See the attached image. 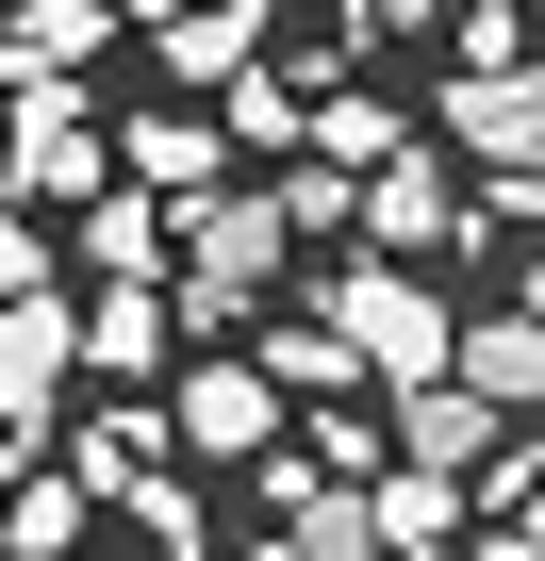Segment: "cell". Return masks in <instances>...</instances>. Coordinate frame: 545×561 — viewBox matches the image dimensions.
Listing matches in <instances>:
<instances>
[{
  "instance_id": "9c48e42d",
  "label": "cell",
  "mask_w": 545,
  "mask_h": 561,
  "mask_svg": "<svg viewBox=\"0 0 545 561\" xmlns=\"http://www.w3.org/2000/svg\"><path fill=\"white\" fill-rule=\"evenodd\" d=\"M397 446H413V479H479V462L512 446V413H496V397H463V380H430V397L397 413Z\"/></svg>"
},
{
  "instance_id": "52a82bcc",
  "label": "cell",
  "mask_w": 545,
  "mask_h": 561,
  "mask_svg": "<svg viewBox=\"0 0 545 561\" xmlns=\"http://www.w3.org/2000/svg\"><path fill=\"white\" fill-rule=\"evenodd\" d=\"M348 215H364V248H381V264H430V248L463 231V198H446V165H413V149H381Z\"/></svg>"
},
{
  "instance_id": "ffe728a7",
  "label": "cell",
  "mask_w": 545,
  "mask_h": 561,
  "mask_svg": "<svg viewBox=\"0 0 545 561\" xmlns=\"http://www.w3.org/2000/svg\"><path fill=\"white\" fill-rule=\"evenodd\" d=\"M0 298H50V231H34L18 198H0Z\"/></svg>"
},
{
  "instance_id": "8fae6325",
  "label": "cell",
  "mask_w": 545,
  "mask_h": 561,
  "mask_svg": "<svg viewBox=\"0 0 545 561\" xmlns=\"http://www.w3.org/2000/svg\"><path fill=\"white\" fill-rule=\"evenodd\" d=\"M264 50V0H198V18H166V83H248Z\"/></svg>"
},
{
  "instance_id": "ac0fdd59",
  "label": "cell",
  "mask_w": 545,
  "mask_h": 561,
  "mask_svg": "<svg viewBox=\"0 0 545 561\" xmlns=\"http://www.w3.org/2000/svg\"><path fill=\"white\" fill-rule=\"evenodd\" d=\"M529 50H545V34H529V0H463V67H479V83L529 67Z\"/></svg>"
},
{
  "instance_id": "5b68a950",
  "label": "cell",
  "mask_w": 545,
  "mask_h": 561,
  "mask_svg": "<svg viewBox=\"0 0 545 561\" xmlns=\"http://www.w3.org/2000/svg\"><path fill=\"white\" fill-rule=\"evenodd\" d=\"M67 364H83L67 298H18V314H0V430H18V446H50V397H67Z\"/></svg>"
},
{
  "instance_id": "5bb4252c",
  "label": "cell",
  "mask_w": 545,
  "mask_h": 561,
  "mask_svg": "<svg viewBox=\"0 0 545 561\" xmlns=\"http://www.w3.org/2000/svg\"><path fill=\"white\" fill-rule=\"evenodd\" d=\"M264 380H282V397H331V380H364L348 364V331H315V314H264V347H248Z\"/></svg>"
},
{
  "instance_id": "3957f363",
  "label": "cell",
  "mask_w": 545,
  "mask_h": 561,
  "mask_svg": "<svg viewBox=\"0 0 545 561\" xmlns=\"http://www.w3.org/2000/svg\"><path fill=\"white\" fill-rule=\"evenodd\" d=\"M166 446H182V462H264V446H282V380H264L248 347L182 364V397H166Z\"/></svg>"
},
{
  "instance_id": "2e32d148",
  "label": "cell",
  "mask_w": 545,
  "mask_h": 561,
  "mask_svg": "<svg viewBox=\"0 0 545 561\" xmlns=\"http://www.w3.org/2000/svg\"><path fill=\"white\" fill-rule=\"evenodd\" d=\"M116 528H133L149 561H198V495H182V462H149V479L116 495Z\"/></svg>"
},
{
  "instance_id": "7a4b0ae2",
  "label": "cell",
  "mask_w": 545,
  "mask_h": 561,
  "mask_svg": "<svg viewBox=\"0 0 545 561\" xmlns=\"http://www.w3.org/2000/svg\"><path fill=\"white\" fill-rule=\"evenodd\" d=\"M331 331H348V364H364V380H397V397H430V380H446V347H463V314L430 298L413 264H348V280H331Z\"/></svg>"
},
{
  "instance_id": "44dd1931",
  "label": "cell",
  "mask_w": 545,
  "mask_h": 561,
  "mask_svg": "<svg viewBox=\"0 0 545 561\" xmlns=\"http://www.w3.org/2000/svg\"><path fill=\"white\" fill-rule=\"evenodd\" d=\"M479 495H496V512H512V545L545 561V479H529V462H479Z\"/></svg>"
},
{
  "instance_id": "9a60e30c",
  "label": "cell",
  "mask_w": 545,
  "mask_h": 561,
  "mask_svg": "<svg viewBox=\"0 0 545 561\" xmlns=\"http://www.w3.org/2000/svg\"><path fill=\"white\" fill-rule=\"evenodd\" d=\"M0 512H18V545H0V561H50V545H83V512H100V495H83L67 462H34V479L0 495Z\"/></svg>"
},
{
  "instance_id": "e0dca14e",
  "label": "cell",
  "mask_w": 545,
  "mask_h": 561,
  "mask_svg": "<svg viewBox=\"0 0 545 561\" xmlns=\"http://www.w3.org/2000/svg\"><path fill=\"white\" fill-rule=\"evenodd\" d=\"M83 264L149 280V264H166V215H149V198H83Z\"/></svg>"
},
{
  "instance_id": "4fadbf2b",
  "label": "cell",
  "mask_w": 545,
  "mask_h": 561,
  "mask_svg": "<svg viewBox=\"0 0 545 561\" xmlns=\"http://www.w3.org/2000/svg\"><path fill=\"white\" fill-rule=\"evenodd\" d=\"M149 462H182V446H166V413H149V397H133V413H83V462H67V479H83V495H100V512H116V495H133V479H149Z\"/></svg>"
},
{
  "instance_id": "484cf974",
  "label": "cell",
  "mask_w": 545,
  "mask_h": 561,
  "mask_svg": "<svg viewBox=\"0 0 545 561\" xmlns=\"http://www.w3.org/2000/svg\"><path fill=\"white\" fill-rule=\"evenodd\" d=\"M529 34H545V0H529Z\"/></svg>"
},
{
  "instance_id": "d6986e66",
  "label": "cell",
  "mask_w": 545,
  "mask_h": 561,
  "mask_svg": "<svg viewBox=\"0 0 545 561\" xmlns=\"http://www.w3.org/2000/svg\"><path fill=\"white\" fill-rule=\"evenodd\" d=\"M381 149H397V116H381V100H331V116H315V165H348V182H364Z\"/></svg>"
},
{
  "instance_id": "8992f818",
  "label": "cell",
  "mask_w": 545,
  "mask_h": 561,
  "mask_svg": "<svg viewBox=\"0 0 545 561\" xmlns=\"http://www.w3.org/2000/svg\"><path fill=\"white\" fill-rule=\"evenodd\" d=\"M67 331H83V364H100V380H166L182 298H166V280H100V298H67Z\"/></svg>"
},
{
  "instance_id": "603a6c76",
  "label": "cell",
  "mask_w": 545,
  "mask_h": 561,
  "mask_svg": "<svg viewBox=\"0 0 545 561\" xmlns=\"http://www.w3.org/2000/svg\"><path fill=\"white\" fill-rule=\"evenodd\" d=\"M248 561H298V528H282V545H248Z\"/></svg>"
},
{
  "instance_id": "7c38bea8",
  "label": "cell",
  "mask_w": 545,
  "mask_h": 561,
  "mask_svg": "<svg viewBox=\"0 0 545 561\" xmlns=\"http://www.w3.org/2000/svg\"><path fill=\"white\" fill-rule=\"evenodd\" d=\"M215 165H231L215 116H133V182H149V198H215Z\"/></svg>"
},
{
  "instance_id": "6da1fadb",
  "label": "cell",
  "mask_w": 545,
  "mask_h": 561,
  "mask_svg": "<svg viewBox=\"0 0 545 561\" xmlns=\"http://www.w3.org/2000/svg\"><path fill=\"white\" fill-rule=\"evenodd\" d=\"M298 264V215H282V182H215V198H182V331H231V314H264V280Z\"/></svg>"
},
{
  "instance_id": "30bf717a",
  "label": "cell",
  "mask_w": 545,
  "mask_h": 561,
  "mask_svg": "<svg viewBox=\"0 0 545 561\" xmlns=\"http://www.w3.org/2000/svg\"><path fill=\"white\" fill-rule=\"evenodd\" d=\"M100 34H116V18H100V0H34V18H18V34H0V83H18V100H34V83H67V67L100 50Z\"/></svg>"
},
{
  "instance_id": "cb8c5ba5",
  "label": "cell",
  "mask_w": 545,
  "mask_h": 561,
  "mask_svg": "<svg viewBox=\"0 0 545 561\" xmlns=\"http://www.w3.org/2000/svg\"><path fill=\"white\" fill-rule=\"evenodd\" d=\"M512 314H545V264H529V298H512Z\"/></svg>"
},
{
  "instance_id": "277c9868",
  "label": "cell",
  "mask_w": 545,
  "mask_h": 561,
  "mask_svg": "<svg viewBox=\"0 0 545 561\" xmlns=\"http://www.w3.org/2000/svg\"><path fill=\"white\" fill-rule=\"evenodd\" d=\"M0 182H18V198H100V116H83L67 83L0 100Z\"/></svg>"
},
{
  "instance_id": "ba28073f",
  "label": "cell",
  "mask_w": 545,
  "mask_h": 561,
  "mask_svg": "<svg viewBox=\"0 0 545 561\" xmlns=\"http://www.w3.org/2000/svg\"><path fill=\"white\" fill-rule=\"evenodd\" d=\"M446 380H463V397H496V413L529 430V413H545V314H463Z\"/></svg>"
},
{
  "instance_id": "7402d4cb",
  "label": "cell",
  "mask_w": 545,
  "mask_h": 561,
  "mask_svg": "<svg viewBox=\"0 0 545 561\" xmlns=\"http://www.w3.org/2000/svg\"><path fill=\"white\" fill-rule=\"evenodd\" d=\"M100 18H133V34H166V18H198V0H100Z\"/></svg>"
},
{
  "instance_id": "d4e9b609",
  "label": "cell",
  "mask_w": 545,
  "mask_h": 561,
  "mask_svg": "<svg viewBox=\"0 0 545 561\" xmlns=\"http://www.w3.org/2000/svg\"><path fill=\"white\" fill-rule=\"evenodd\" d=\"M381 561H446V545H381Z\"/></svg>"
}]
</instances>
